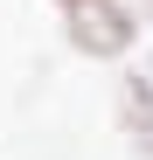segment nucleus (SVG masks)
<instances>
[{
    "label": "nucleus",
    "instance_id": "f257e3e1",
    "mask_svg": "<svg viewBox=\"0 0 153 160\" xmlns=\"http://www.w3.org/2000/svg\"><path fill=\"white\" fill-rule=\"evenodd\" d=\"M63 14H70V42L84 56H125L132 35H139V21H132L125 0H70Z\"/></svg>",
    "mask_w": 153,
    "mask_h": 160
},
{
    "label": "nucleus",
    "instance_id": "f03ea898",
    "mask_svg": "<svg viewBox=\"0 0 153 160\" xmlns=\"http://www.w3.org/2000/svg\"><path fill=\"white\" fill-rule=\"evenodd\" d=\"M118 125L132 132V146L153 153V77H118Z\"/></svg>",
    "mask_w": 153,
    "mask_h": 160
},
{
    "label": "nucleus",
    "instance_id": "7ed1b4c3",
    "mask_svg": "<svg viewBox=\"0 0 153 160\" xmlns=\"http://www.w3.org/2000/svg\"><path fill=\"white\" fill-rule=\"evenodd\" d=\"M146 77H153V63H146Z\"/></svg>",
    "mask_w": 153,
    "mask_h": 160
},
{
    "label": "nucleus",
    "instance_id": "20e7f679",
    "mask_svg": "<svg viewBox=\"0 0 153 160\" xmlns=\"http://www.w3.org/2000/svg\"><path fill=\"white\" fill-rule=\"evenodd\" d=\"M63 7H70V0H63Z\"/></svg>",
    "mask_w": 153,
    "mask_h": 160
}]
</instances>
